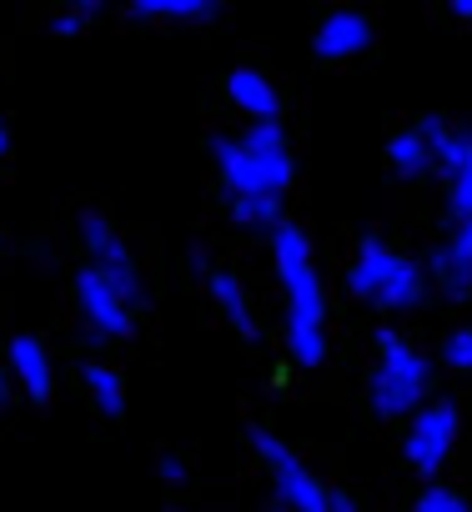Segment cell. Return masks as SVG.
Masks as SVG:
<instances>
[{
	"instance_id": "1",
	"label": "cell",
	"mask_w": 472,
	"mask_h": 512,
	"mask_svg": "<svg viewBox=\"0 0 472 512\" xmlns=\"http://www.w3.org/2000/svg\"><path fill=\"white\" fill-rule=\"evenodd\" d=\"M277 272L292 297V357L302 367H317L327 357V307H322V282L312 267V246L297 226H277Z\"/></svg>"
},
{
	"instance_id": "2",
	"label": "cell",
	"mask_w": 472,
	"mask_h": 512,
	"mask_svg": "<svg viewBox=\"0 0 472 512\" xmlns=\"http://www.w3.org/2000/svg\"><path fill=\"white\" fill-rule=\"evenodd\" d=\"M216 166L231 196H282V186L292 181V156L277 121L247 131V141H216Z\"/></svg>"
},
{
	"instance_id": "3",
	"label": "cell",
	"mask_w": 472,
	"mask_h": 512,
	"mask_svg": "<svg viewBox=\"0 0 472 512\" xmlns=\"http://www.w3.org/2000/svg\"><path fill=\"white\" fill-rule=\"evenodd\" d=\"M427 392V362L397 332H377V372H372V407L382 417H402Z\"/></svg>"
},
{
	"instance_id": "4",
	"label": "cell",
	"mask_w": 472,
	"mask_h": 512,
	"mask_svg": "<svg viewBox=\"0 0 472 512\" xmlns=\"http://www.w3.org/2000/svg\"><path fill=\"white\" fill-rule=\"evenodd\" d=\"M347 292L352 297H367V302H382V307H412L417 292H422V272L412 262L387 246V241H362V256L357 267L347 272Z\"/></svg>"
},
{
	"instance_id": "5",
	"label": "cell",
	"mask_w": 472,
	"mask_h": 512,
	"mask_svg": "<svg viewBox=\"0 0 472 512\" xmlns=\"http://www.w3.org/2000/svg\"><path fill=\"white\" fill-rule=\"evenodd\" d=\"M252 442H257V452L267 457V467H272V477H277V497H287V507L292 512H332V492H322V482L272 437V432H252Z\"/></svg>"
},
{
	"instance_id": "6",
	"label": "cell",
	"mask_w": 472,
	"mask_h": 512,
	"mask_svg": "<svg viewBox=\"0 0 472 512\" xmlns=\"http://www.w3.org/2000/svg\"><path fill=\"white\" fill-rule=\"evenodd\" d=\"M81 236H86V251L96 256L91 272H96L126 307H136V302H141V272H136V262H131V251L121 246V236H116L101 216H86Z\"/></svg>"
},
{
	"instance_id": "7",
	"label": "cell",
	"mask_w": 472,
	"mask_h": 512,
	"mask_svg": "<svg viewBox=\"0 0 472 512\" xmlns=\"http://www.w3.org/2000/svg\"><path fill=\"white\" fill-rule=\"evenodd\" d=\"M452 442H457V412H452V402H437V407L417 412V422L407 432V462L417 472H437L447 462Z\"/></svg>"
},
{
	"instance_id": "8",
	"label": "cell",
	"mask_w": 472,
	"mask_h": 512,
	"mask_svg": "<svg viewBox=\"0 0 472 512\" xmlns=\"http://www.w3.org/2000/svg\"><path fill=\"white\" fill-rule=\"evenodd\" d=\"M76 302H81V317H86L96 332H106V337H126V332H131V307H126L96 272H81V277H76Z\"/></svg>"
},
{
	"instance_id": "9",
	"label": "cell",
	"mask_w": 472,
	"mask_h": 512,
	"mask_svg": "<svg viewBox=\"0 0 472 512\" xmlns=\"http://www.w3.org/2000/svg\"><path fill=\"white\" fill-rule=\"evenodd\" d=\"M367 41H372L367 16H357V11H337V16H327L322 31H317V56L342 61V56H357Z\"/></svg>"
},
{
	"instance_id": "10",
	"label": "cell",
	"mask_w": 472,
	"mask_h": 512,
	"mask_svg": "<svg viewBox=\"0 0 472 512\" xmlns=\"http://www.w3.org/2000/svg\"><path fill=\"white\" fill-rule=\"evenodd\" d=\"M432 272L442 277L447 292H467V287H472V221H462L457 236L432 256Z\"/></svg>"
},
{
	"instance_id": "11",
	"label": "cell",
	"mask_w": 472,
	"mask_h": 512,
	"mask_svg": "<svg viewBox=\"0 0 472 512\" xmlns=\"http://www.w3.org/2000/svg\"><path fill=\"white\" fill-rule=\"evenodd\" d=\"M11 372L21 377V387H26L36 402L51 397V357H46V347H41L36 337H16V342H11Z\"/></svg>"
},
{
	"instance_id": "12",
	"label": "cell",
	"mask_w": 472,
	"mask_h": 512,
	"mask_svg": "<svg viewBox=\"0 0 472 512\" xmlns=\"http://www.w3.org/2000/svg\"><path fill=\"white\" fill-rule=\"evenodd\" d=\"M226 91H231V101L242 106L247 116H257V126H267L277 116V91H272V81L262 71H236L226 81Z\"/></svg>"
},
{
	"instance_id": "13",
	"label": "cell",
	"mask_w": 472,
	"mask_h": 512,
	"mask_svg": "<svg viewBox=\"0 0 472 512\" xmlns=\"http://www.w3.org/2000/svg\"><path fill=\"white\" fill-rule=\"evenodd\" d=\"M206 287H211V297L221 302V312L236 322V332H242V337H257V322H252L247 297H242V287H236L231 272H206Z\"/></svg>"
},
{
	"instance_id": "14",
	"label": "cell",
	"mask_w": 472,
	"mask_h": 512,
	"mask_svg": "<svg viewBox=\"0 0 472 512\" xmlns=\"http://www.w3.org/2000/svg\"><path fill=\"white\" fill-rule=\"evenodd\" d=\"M136 16H166V21H211L216 0H136Z\"/></svg>"
},
{
	"instance_id": "15",
	"label": "cell",
	"mask_w": 472,
	"mask_h": 512,
	"mask_svg": "<svg viewBox=\"0 0 472 512\" xmlns=\"http://www.w3.org/2000/svg\"><path fill=\"white\" fill-rule=\"evenodd\" d=\"M81 377H86V387H91L96 407H101V412H111V417H121V407H126V392H121L116 372H111V367H101V362H91Z\"/></svg>"
},
{
	"instance_id": "16",
	"label": "cell",
	"mask_w": 472,
	"mask_h": 512,
	"mask_svg": "<svg viewBox=\"0 0 472 512\" xmlns=\"http://www.w3.org/2000/svg\"><path fill=\"white\" fill-rule=\"evenodd\" d=\"M231 216L242 226H282V201L277 196H231Z\"/></svg>"
},
{
	"instance_id": "17",
	"label": "cell",
	"mask_w": 472,
	"mask_h": 512,
	"mask_svg": "<svg viewBox=\"0 0 472 512\" xmlns=\"http://www.w3.org/2000/svg\"><path fill=\"white\" fill-rule=\"evenodd\" d=\"M387 156H392V166H397V171H422V166L432 161V146H427V136L412 126V131H402V136L387 146Z\"/></svg>"
},
{
	"instance_id": "18",
	"label": "cell",
	"mask_w": 472,
	"mask_h": 512,
	"mask_svg": "<svg viewBox=\"0 0 472 512\" xmlns=\"http://www.w3.org/2000/svg\"><path fill=\"white\" fill-rule=\"evenodd\" d=\"M432 156H437L452 176H457V171H467V166H472V131H447V136L432 146Z\"/></svg>"
},
{
	"instance_id": "19",
	"label": "cell",
	"mask_w": 472,
	"mask_h": 512,
	"mask_svg": "<svg viewBox=\"0 0 472 512\" xmlns=\"http://www.w3.org/2000/svg\"><path fill=\"white\" fill-rule=\"evenodd\" d=\"M412 512H467V502H462L452 487H427V492L417 497Z\"/></svg>"
},
{
	"instance_id": "20",
	"label": "cell",
	"mask_w": 472,
	"mask_h": 512,
	"mask_svg": "<svg viewBox=\"0 0 472 512\" xmlns=\"http://www.w3.org/2000/svg\"><path fill=\"white\" fill-rule=\"evenodd\" d=\"M452 211H457L462 221H472V166L452 176Z\"/></svg>"
},
{
	"instance_id": "21",
	"label": "cell",
	"mask_w": 472,
	"mask_h": 512,
	"mask_svg": "<svg viewBox=\"0 0 472 512\" xmlns=\"http://www.w3.org/2000/svg\"><path fill=\"white\" fill-rule=\"evenodd\" d=\"M447 362L462 367V372H472V327H462L457 337H447Z\"/></svg>"
},
{
	"instance_id": "22",
	"label": "cell",
	"mask_w": 472,
	"mask_h": 512,
	"mask_svg": "<svg viewBox=\"0 0 472 512\" xmlns=\"http://www.w3.org/2000/svg\"><path fill=\"white\" fill-rule=\"evenodd\" d=\"M86 16H91V6H81V11H71V16H61V21H56V36H76V31L86 26Z\"/></svg>"
},
{
	"instance_id": "23",
	"label": "cell",
	"mask_w": 472,
	"mask_h": 512,
	"mask_svg": "<svg viewBox=\"0 0 472 512\" xmlns=\"http://www.w3.org/2000/svg\"><path fill=\"white\" fill-rule=\"evenodd\" d=\"M161 477H166V482H181V477H186L181 457H166V462H161Z\"/></svg>"
},
{
	"instance_id": "24",
	"label": "cell",
	"mask_w": 472,
	"mask_h": 512,
	"mask_svg": "<svg viewBox=\"0 0 472 512\" xmlns=\"http://www.w3.org/2000/svg\"><path fill=\"white\" fill-rule=\"evenodd\" d=\"M332 512H357V502L352 497H332Z\"/></svg>"
},
{
	"instance_id": "25",
	"label": "cell",
	"mask_w": 472,
	"mask_h": 512,
	"mask_svg": "<svg viewBox=\"0 0 472 512\" xmlns=\"http://www.w3.org/2000/svg\"><path fill=\"white\" fill-rule=\"evenodd\" d=\"M452 11H457V16H467V21H472V0H452Z\"/></svg>"
},
{
	"instance_id": "26",
	"label": "cell",
	"mask_w": 472,
	"mask_h": 512,
	"mask_svg": "<svg viewBox=\"0 0 472 512\" xmlns=\"http://www.w3.org/2000/svg\"><path fill=\"white\" fill-rule=\"evenodd\" d=\"M11 397V382H6V372H0V402H6Z\"/></svg>"
},
{
	"instance_id": "27",
	"label": "cell",
	"mask_w": 472,
	"mask_h": 512,
	"mask_svg": "<svg viewBox=\"0 0 472 512\" xmlns=\"http://www.w3.org/2000/svg\"><path fill=\"white\" fill-rule=\"evenodd\" d=\"M0 151H6V126H0Z\"/></svg>"
}]
</instances>
